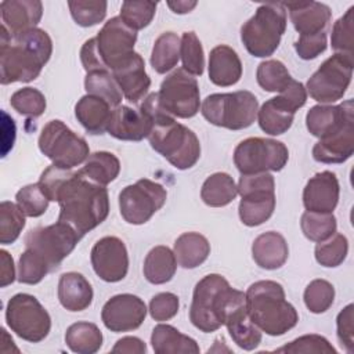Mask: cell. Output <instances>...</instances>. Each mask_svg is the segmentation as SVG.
I'll return each mask as SVG.
<instances>
[{"instance_id": "6da1fadb", "label": "cell", "mask_w": 354, "mask_h": 354, "mask_svg": "<svg viewBox=\"0 0 354 354\" xmlns=\"http://www.w3.org/2000/svg\"><path fill=\"white\" fill-rule=\"evenodd\" d=\"M54 202L59 205L58 221L69 224L80 236L100 225L109 213L105 185L87 178L80 170H69L59 184Z\"/></svg>"}, {"instance_id": "7a4b0ae2", "label": "cell", "mask_w": 354, "mask_h": 354, "mask_svg": "<svg viewBox=\"0 0 354 354\" xmlns=\"http://www.w3.org/2000/svg\"><path fill=\"white\" fill-rule=\"evenodd\" d=\"M0 82L28 83L35 80L53 53V41L43 29L33 28L17 35L0 28Z\"/></svg>"}, {"instance_id": "3957f363", "label": "cell", "mask_w": 354, "mask_h": 354, "mask_svg": "<svg viewBox=\"0 0 354 354\" xmlns=\"http://www.w3.org/2000/svg\"><path fill=\"white\" fill-rule=\"evenodd\" d=\"M246 310L252 322L270 336H281L296 326L299 314L286 300L285 290L275 281H257L246 293Z\"/></svg>"}, {"instance_id": "277c9868", "label": "cell", "mask_w": 354, "mask_h": 354, "mask_svg": "<svg viewBox=\"0 0 354 354\" xmlns=\"http://www.w3.org/2000/svg\"><path fill=\"white\" fill-rule=\"evenodd\" d=\"M241 293V290L231 288L230 282L220 274L203 277L194 289L189 321L205 333L220 329L224 325L228 307Z\"/></svg>"}, {"instance_id": "5b68a950", "label": "cell", "mask_w": 354, "mask_h": 354, "mask_svg": "<svg viewBox=\"0 0 354 354\" xmlns=\"http://www.w3.org/2000/svg\"><path fill=\"white\" fill-rule=\"evenodd\" d=\"M151 147L178 170L191 169L201 156L196 134L169 115L153 123L148 136Z\"/></svg>"}, {"instance_id": "8992f818", "label": "cell", "mask_w": 354, "mask_h": 354, "mask_svg": "<svg viewBox=\"0 0 354 354\" xmlns=\"http://www.w3.org/2000/svg\"><path fill=\"white\" fill-rule=\"evenodd\" d=\"M286 29V8L282 3H266L241 28V40L253 57L272 55Z\"/></svg>"}, {"instance_id": "52a82bcc", "label": "cell", "mask_w": 354, "mask_h": 354, "mask_svg": "<svg viewBox=\"0 0 354 354\" xmlns=\"http://www.w3.org/2000/svg\"><path fill=\"white\" fill-rule=\"evenodd\" d=\"M257 111L259 101L248 90L210 94L201 106V112L209 123L230 130H242L252 126L257 118Z\"/></svg>"}, {"instance_id": "ba28073f", "label": "cell", "mask_w": 354, "mask_h": 354, "mask_svg": "<svg viewBox=\"0 0 354 354\" xmlns=\"http://www.w3.org/2000/svg\"><path fill=\"white\" fill-rule=\"evenodd\" d=\"M236 188L241 195L239 218L245 225H260L272 216L275 209V181L272 174H242Z\"/></svg>"}, {"instance_id": "9c48e42d", "label": "cell", "mask_w": 354, "mask_h": 354, "mask_svg": "<svg viewBox=\"0 0 354 354\" xmlns=\"http://www.w3.org/2000/svg\"><path fill=\"white\" fill-rule=\"evenodd\" d=\"M39 149L53 165L62 169H73L84 163L90 155L86 140L61 120H50L41 129Z\"/></svg>"}, {"instance_id": "30bf717a", "label": "cell", "mask_w": 354, "mask_h": 354, "mask_svg": "<svg viewBox=\"0 0 354 354\" xmlns=\"http://www.w3.org/2000/svg\"><path fill=\"white\" fill-rule=\"evenodd\" d=\"M6 321L17 336L30 343L44 340L51 329L50 314L29 293H17L8 300Z\"/></svg>"}, {"instance_id": "8fae6325", "label": "cell", "mask_w": 354, "mask_h": 354, "mask_svg": "<svg viewBox=\"0 0 354 354\" xmlns=\"http://www.w3.org/2000/svg\"><path fill=\"white\" fill-rule=\"evenodd\" d=\"M353 65V55L333 54L307 80L306 91L321 104H332L342 100L351 83Z\"/></svg>"}, {"instance_id": "7c38bea8", "label": "cell", "mask_w": 354, "mask_h": 354, "mask_svg": "<svg viewBox=\"0 0 354 354\" xmlns=\"http://www.w3.org/2000/svg\"><path fill=\"white\" fill-rule=\"evenodd\" d=\"M289 159V151L281 141L250 137L234 149V163L241 174L279 171Z\"/></svg>"}, {"instance_id": "4fadbf2b", "label": "cell", "mask_w": 354, "mask_h": 354, "mask_svg": "<svg viewBox=\"0 0 354 354\" xmlns=\"http://www.w3.org/2000/svg\"><path fill=\"white\" fill-rule=\"evenodd\" d=\"M82 236L66 223L57 221L46 227L32 228L25 235L26 249L37 253L53 270L68 257Z\"/></svg>"}, {"instance_id": "5bb4252c", "label": "cell", "mask_w": 354, "mask_h": 354, "mask_svg": "<svg viewBox=\"0 0 354 354\" xmlns=\"http://www.w3.org/2000/svg\"><path fill=\"white\" fill-rule=\"evenodd\" d=\"M167 191L159 183L141 178L127 185L119 194V209L126 223L140 225L147 223L166 202Z\"/></svg>"}, {"instance_id": "9a60e30c", "label": "cell", "mask_w": 354, "mask_h": 354, "mask_svg": "<svg viewBox=\"0 0 354 354\" xmlns=\"http://www.w3.org/2000/svg\"><path fill=\"white\" fill-rule=\"evenodd\" d=\"M160 106L174 118L188 119L198 113L201 93L195 77L183 68L170 73L158 91Z\"/></svg>"}, {"instance_id": "2e32d148", "label": "cell", "mask_w": 354, "mask_h": 354, "mask_svg": "<svg viewBox=\"0 0 354 354\" xmlns=\"http://www.w3.org/2000/svg\"><path fill=\"white\" fill-rule=\"evenodd\" d=\"M95 41L104 65L112 72L136 53L137 32L129 28L120 17H113L101 28Z\"/></svg>"}, {"instance_id": "e0dca14e", "label": "cell", "mask_w": 354, "mask_h": 354, "mask_svg": "<svg viewBox=\"0 0 354 354\" xmlns=\"http://www.w3.org/2000/svg\"><path fill=\"white\" fill-rule=\"evenodd\" d=\"M94 272L105 282H119L129 271V254L124 242L118 236H104L90 253Z\"/></svg>"}, {"instance_id": "ac0fdd59", "label": "cell", "mask_w": 354, "mask_h": 354, "mask_svg": "<svg viewBox=\"0 0 354 354\" xmlns=\"http://www.w3.org/2000/svg\"><path fill=\"white\" fill-rule=\"evenodd\" d=\"M147 306L144 300L131 293H122L111 297L102 307L101 319L112 332L134 330L144 322Z\"/></svg>"}, {"instance_id": "d6986e66", "label": "cell", "mask_w": 354, "mask_h": 354, "mask_svg": "<svg viewBox=\"0 0 354 354\" xmlns=\"http://www.w3.org/2000/svg\"><path fill=\"white\" fill-rule=\"evenodd\" d=\"M351 122H354L353 100L340 105H314L306 115L307 130L319 140L339 133Z\"/></svg>"}, {"instance_id": "ffe728a7", "label": "cell", "mask_w": 354, "mask_h": 354, "mask_svg": "<svg viewBox=\"0 0 354 354\" xmlns=\"http://www.w3.org/2000/svg\"><path fill=\"white\" fill-rule=\"evenodd\" d=\"M339 180L335 173L324 170L314 174L303 189V205L306 212L333 213L339 202Z\"/></svg>"}, {"instance_id": "44dd1931", "label": "cell", "mask_w": 354, "mask_h": 354, "mask_svg": "<svg viewBox=\"0 0 354 354\" xmlns=\"http://www.w3.org/2000/svg\"><path fill=\"white\" fill-rule=\"evenodd\" d=\"M224 325L234 343L242 350H254L261 343V330L249 318L243 292L227 310Z\"/></svg>"}, {"instance_id": "7402d4cb", "label": "cell", "mask_w": 354, "mask_h": 354, "mask_svg": "<svg viewBox=\"0 0 354 354\" xmlns=\"http://www.w3.org/2000/svg\"><path fill=\"white\" fill-rule=\"evenodd\" d=\"M152 120L141 109L119 105L112 109L106 131L122 141H141L149 136Z\"/></svg>"}, {"instance_id": "603a6c76", "label": "cell", "mask_w": 354, "mask_h": 354, "mask_svg": "<svg viewBox=\"0 0 354 354\" xmlns=\"http://www.w3.org/2000/svg\"><path fill=\"white\" fill-rule=\"evenodd\" d=\"M111 73L127 101L138 102L148 93L151 79L145 71V62L138 53L130 55Z\"/></svg>"}, {"instance_id": "cb8c5ba5", "label": "cell", "mask_w": 354, "mask_h": 354, "mask_svg": "<svg viewBox=\"0 0 354 354\" xmlns=\"http://www.w3.org/2000/svg\"><path fill=\"white\" fill-rule=\"evenodd\" d=\"M282 4L288 8L289 18L299 35H315L325 32V28L332 18L330 8L324 3L296 1Z\"/></svg>"}, {"instance_id": "d4e9b609", "label": "cell", "mask_w": 354, "mask_h": 354, "mask_svg": "<svg viewBox=\"0 0 354 354\" xmlns=\"http://www.w3.org/2000/svg\"><path fill=\"white\" fill-rule=\"evenodd\" d=\"M3 25L11 35L36 28L43 15L39 0H4L0 3Z\"/></svg>"}, {"instance_id": "484cf974", "label": "cell", "mask_w": 354, "mask_h": 354, "mask_svg": "<svg viewBox=\"0 0 354 354\" xmlns=\"http://www.w3.org/2000/svg\"><path fill=\"white\" fill-rule=\"evenodd\" d=\"M209 79L213 84L228 87L239 82L242 76V62L236 51L225 44L212 48L209 55Z\"/></svg>"}, {"instance_id": "4316f807", "label": "cell", "mask_w": 354, "mask_h": 354, "mask_svg": "<svg viewBox=\"0 0 354 354\" xmlns=\"http://www.w3.org/2000/svg\"><path fill=\"white\" fill-rule=\"evenodd\" d=\"M254 263L264 270L281 268L289 256V248L283 235L277 231L260 234L252 245Z\"/></svg>"}, {"instance_id": "83f0119b", "label": "cell", "mask_w": 354, "mask_h": 354, "mask_svg": "<svg viewBox=\"0 0 354 354\" xmlns=\"http://www.w3.org/2000/svg\"><path fill=\"white\" fill-rule=\"evenodd\" d=\"M93 288L80 272H65L58 281V300L68 311H83L93 301Z\"/></svg>"}, {"instance_id": "f1b7e54d", "label": "cell", "mask_w": 354, "mask_h": 354, "mask_svg": "<svg viewBox=\"0 0 354 354\" xmlns=\"http://www.w3.org/2000/svg\"><path fill=\"white\" fill-rule=\"evenodd\" d=\"M354 152V122L339 133L319 140L313 148V158L321 163H343Z\"/></svg>"}, {"instance_id": "f546056e", "label": "cell", "mask_w": 354, "mask_h": 354, "mask_svg": "<svg viewBox=\"0 0 354 354\" xmlns=\"http://www.w3.org/2000/svg\"><path fill=\"white\" fill-rule=\"evenodd\" d=\"M111 113V105L93 94L83 95L75 105L76 119L91 134H102L106 131Z\"/></svg>"}, {"instance_id": "4dcf8cb0", "label": "cell", "mask_w": 354, "mask_h": 354, "mask_svg": "<svg viewBox=\"0 0 354 354\" xmlns=\"http://www.w3.org/2000/svg\"><path fill=\"white\" fill-rule=\"evenodd\" d=\"M151 344L156 354H198L201 351L195 339L167 324H159L153 328Z\"/></svg>"}, {"instance_id": "1f68e13d", "label": "cell", "mask_w": 354, "mask_h": 354, "mask_svg": "<svg viewBox=\"0 0 354 354\" xmlns=\"http://www.w3.org/2000/svg\"><path fill=\"white\" fill-rule=\"evenodd\" d=\"M295 113L296 112L277 95L266 101L257 111L259 126L270 136H281L290 129Z\"/></svg>"}, {"instance_id": "d6a6232c", "label": "cell", "mask_w": 354, "mask_h": 354, "mask_svg": "<svg viewBox=\"0 0 354 354\" xmlns=\"http://www.w3.org/2000/svg\"><path fill=\"white\" fill-rule=\"evenodd\" d=\"M210 254V243L199 232H184L174 242V256L183 268L201 266Z\"/></svg>"}, {"instance_id": "836d02e7", "label": "cell", "mask_w": 354, "mask_h": 354, "mask_svg": "<svg viewBox=\"0 0 354 354\" xmlns=\"http://www.w3.org/2000/svg\"><path fill=\"white\" fill-rule=\"evenodd\" d=\"M177 270V259L174 252L167 246L159 245L152 248L144 260V277L153 285L169 282Z\"/></svg>"}, {"instance_id": "e575fe53", "label": "cell", "mask_w": 354, "mask_h": 354, "mask_svg": "<svg viewBox=\"0 0 354 354\" xmlns=\"http://www.w3.org/2000/svg\"><path fill=\"white\" fill-rule=\"evenodd\" d=\"M238 195L234 178L223 171L210 174L202 184L201 198L212 207H223L230 205Z\"/></svg>"}, {"instance_id": "d590c367", "label": "cell", "mask_w": 354, "mask_h": 354, "mask_svg": "<svg viewBox=\"0 0 354 354\" xmlns=\"http://www.w3.org/2000/svg\"><path fill=\"white\" fill-rule=\"evenodd\" d=\"M65 343L77 354H94L102 346V333L93 322H75L65 333Z\"/></svg>"}, {"instance_id": "8d00e7d4", "label": "cell", "mask_w": 354, "mask_h": 354, "mask_svg": "<svg viewBox=\"0 0 354 354\" xmlns=\"http://www.w3.org/2000/svg\"><path fill=\"white\" fill-rule=\"evenodd\" d=\"M80 171L91 181L100 185H106L119 176L120 162L112 152L98 151L88 155Z\"/></svg>"}, {"instance_id": "74e56055", "label": "cell", "mask_w": 354, "mask_h": 354, "mask_svg": "<svg viewBox=\"0 0 354 354\" xmlns=\"http://www.w3.org/2000/svg\"><path fill=\"white\" fill-rule=\"evenodd\" d=\"M181 39L174 32L162 33L153 43L151 54V65L158 73L171 71L180 59Z\"/></svg>"}, {"instance_id": "f35d334b", "label": "cell", "mask_w": 354, "mask_h": 354, "mask_svg": "<svg viewBox=\"0 0 354 354\" xmlns=\"http://www.w3.org/2000/svg\"><path fill=\"white\" fill-rule=\"evenodd\" d=\"M87 94L97 95L105 100L111 106H119L122 102V91L109 71L88 72L84 79Z\"/></svg>"}, {"instance_id": "ab89813d", "label": "cell", "mask_w": 354, "mask_h": 354, "mask_svg": "<svg viewBox=\"0 0 354 354\" xmlns=\"http://www.w3.org/2000/svg\"><path fill=\"white\" fill-rule=\"evenodd\" d=\"M300 225L304 236L317 243L329 239L337 228L336 217L333 213L304 212Z\"/></svg>"}, {"instance_id": "60d3db41", "label": "cell", "mask_w": 354, "mask_h": 354, "mask_svg": "<svg viewBox=\"0 0 354 354\" xmlns=\"http://www.w3.org/2000/svg\"><path fill=\"white\" fill-rule=\"evenodd\" d=\"M256 79L259 86L271 93H281L292 80L286 66L278 59H267L259 64Z\"/></svg>"}, {"instance_id": "b9f144b4", "label": "cell", "mask_w": 354, "mask_h": 354, "mask_svg": "<svg viewBox=\"0 0 354 354\" xmlns=\"http://www.w3.org/2000/svg\"><path fill=\"white\" fill-rule=\"evenodd\" d=\"M25 227V214L17 203L3 201L0 203V243H14Z\"/></svg>"}, {"instance_id": "7bdbcfd3", "label": "cell", "mask_w": 354, "mask_h": 354, "mask_svg": "<svg viewBox=\"0 0 354 354\" xmlns=\"http://www.w3.org/2000/svg\"><path fill=\"white\" fill-rule=\"evenodd\" d=\"M183 69L189 75L201 76L205 69V54L201 40L195 32H184L180 44Z\"/></svg>"}, {"instance_id": "ee69618b", "label": "cell", "mask_w": 354, "mask_h": 354, "mask_svg": "<svg viewBox=\"0 0 354 354\" xmlns=\"http://www.w3.org/2000/svg\"><path fill=\"white\" fill-rule=\"evenodd\" d=\"M156 3L153 1H136L126 0L120 7V19L133 30H140L147 28L156 12Z\"/></svg>"}, {"instance_id": "f6af8a7d", "label": "cell", "mask_w": 354, "mask_h": 354, "mask_svg": "<svg viewBox=\"0 0 354 354\" xmlns=\"http://www.w3.org/2000/svg\"><path fill=\"white\" fill-rule=\"evenodd\" d=\"M348 252V241L343 234L335 232L329 239L318 242L315 246V260L324 267L340 266Z\"/></svg>"}, {"instance_id": "bcb514c9", "label": "cell", "mask_w": 354, "mask_h": 354, "mask_svg": "<svg viewBox=\"0 0 354 354\" xmlns=\"http://www.w3.org/2000/svg\"><path fill=\"white\" fill-rule=\"evenodd\" d=\"M304 304L314 314H322L330 308L335 300V288L326 279H314L304 289Z\"/></svg>"}, {"instance_id": "7dc6e473", "label": "cell", "mask_w": 354, "mask_h": 354, "mask_svg": "<svg viewBox=\"0 0 354 354\" xmlns=\"http://www.w3.org/2000/svg\"><path fill=\"white\" fill-rule=\"evenodd\" d=\"M68 7L73 21L83 26H94L100 24L106 15V1H94V0H71Z\"/></svg>"}, {"instance_id": "c3c4849f", "label": "cell", "mask_w": 354, "mask_h": 354, "mask_svg": "<svg viewBox=\"0 0 354 354\" xmlns=\"http://www.w3.org/2000/svg\"><path fill=\"white\" fill-rule=\"evenodd\" d=\"M11 106L21 115L28 118H37L46 111V97L41 91L33 87H24L17 90L10 98Z\"/></svg>"}, {"instance_id": "681fc988", "label": "cell", "mask_w": 354, "mask_h": 354, "mask_svg": "<svg viewBox=\"0 0 354 354\" xmlns=\"http://www.w3.org/2000/svg\"><path fill=\"white\" fill-rule=\"evenodd\" d=\"M354 6H351L343 17H340L333 28L330 43L336 53L353 55L354 54Z\"/></svg>"}, {"instance_id": "f907efd6", "label": "cell", "mask_w": 354, "mask_h": 354, "mask_svg": "<svg viewBox=\"0 0 354 354\" xmlns=\"http://www.w3.org/2000/svg\"><path fill=\"white\" fill-rule=\"evenodd\" d=\"M50 271L51 268L48 267V264L37 253H35L30 249H26L19 256L17 279L21 283L35 285L39 283Z\"/></svg>"}, {"instance_id": "816d5d0a", "label": "cell", "mask_w": 354, "mask_h": 354, "mask_svg": "<svg viewBox=\"0 0 354 354\" xmlns=\"http://www.w3.org/2000/svg\"><path fill=\"white\" fill-rule=\"evenodd\" d=\"M15 201L19 209L28 217H39L48 207V198L43 194L39 183L22 187L15 194Z\"/></svg>"}, {"instance_id": "f5cc1de1", "label": "cell", "mask_w": 354, "mask_h": 354, "mask_svg": "<svg viewBox=\"0 0 354 354\" xmlns=\"http://www.w3.org/2000/svg\"><path fill=\"white\" fill-rule=\"evenodd\" d=\"M278 353H315V354H336L335 347L321 335H303L290 343L277 348Z\"/></svg>"}, {"instance_id": "db71d44e", "label": "cell", "mask_w": 354, "mask_h": 354, "mask_svg": "<svg viewBox=\"0 0 354 354\" xmlns=\"http://www.w3.org/2000/svg\"><path fill=\"white\" fill-rule=\"evenodd\" d=\"M178 296L171 292L155 295L149 301V314L155 321H169L178 313Z\"/></svg>"}, {"instance_id": "11a10c76", "label": "cell", "mask_w": 354, "mask_h": 354, "mask_svg": "<svg viewBox=\"0 0 354 354\" xmlns=\"http://www.w3.org/2000/svg\"><path fill=\"white\" fill-rule=\"evenodd\" d=\"M326 32L315 35H299L295 50L301 59H314L326 50Z\"/></svg>"}, {"instance_id": "9f6ffc18", "label": "cell", "mask_w": 354, "mask_h": 354, "mask_svg": "<svg viewBox=\"0 0 354 354\" xmlns=\"http://www.w3.org/2000/svg\"><path fill=\"white\" fill-rule=\"evenodd\" d=\"M354 306L350 303L347 304L336 318V326H337V339L340 344L346 348L347 353L354 351V315H353Z\"/></svg>"}, {"instance_id": "6f0895ef", "label": "cell", "mask_w": 354, "mask_h": 354, "mask_svg": "<svg viewBox=\"0 0 354 354\" xmlns=\"http://www.w3.org/2000/svg\"><path fill=\"white\" fill-rule=\"evenodd\" d=\"M80 61L84 68V71L94 72V71H108V68L104 65L98 48H97V41L95 37H91L84 41L80 50Z\"/></svg>"}, {"instance_id": "680465c9", "label": "cell", "mask_w": 354, "mask_h": 354, "mask_svg": "<svg viewBox=\"0 0 354 354\" xmlns=\"http://www.w3.org/2000/svg\"><path fill=\"white\" fill-rule=\"evenodd\" d=\"M295 112L301 108L307 101V91L303 83L292 79L289 84L278 94Z\"/></svg>"}, {"instance_id": "91938a15", "label": "cell", "mask_w": 354, "mask_h": 354, "mask_svg": "<svg viewBox=\"0 0 354 354\" xmlns=\"http://www.w3.org/2000/svg\"><path fill=\"white\" fill-rule=\"evenodd\" d=\"M147 351L145 343L136 336H124L119 339L112 347V353H129V354H144Z\"/></svg>"}, {"instance_id": "94428289", "label": "cell", "mask_w": 354, "mask_h": 354, "mask_svg": "<svg viewBox=\"0 0 354 354\" xmlns=\"http://www.w3.org/2000/svg\"><path fill=\"white\" fill-rule=\"evenodd\" d=\"M15 267L14 260L10 253L4 249L0 250V286L6 288L7 285L15 281Z\"/></svg>"}, {"instance_id": "6125c7cd", "label": "cell", "mask_w": 354, "mask_h": 354, "mask_svg": "<svg viewBox=\"0 0 354 354\" xmlns=\"http://www.w3.org/2000/svg\"><path fill=\"white\" fill-rule=\"evenodd\" d=\"M196 1H188V0H177V1H167L169 8L176 14H187L191 12L196 7Z\"/></svg>"}]
</instances>
